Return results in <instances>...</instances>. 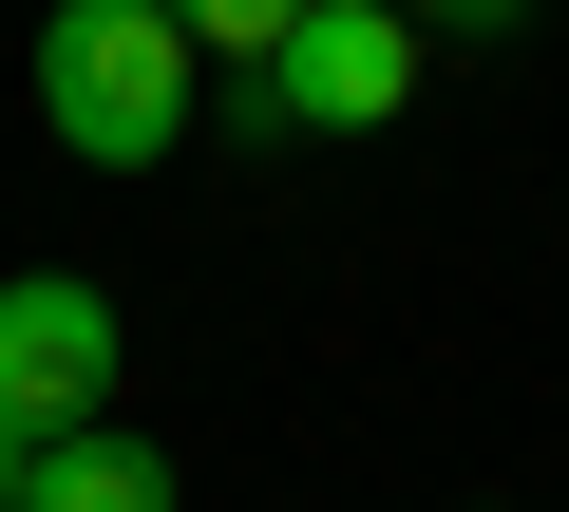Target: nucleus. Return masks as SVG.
<instances>
[{"label": "nucleus", "mask_w": 569, "mask_h": 512, "mask_svg": "<svg viewBox=\"0 0 569 512\" xmlns=\"http://www.w3.org/2000/svg\"><path fill=\"white\" fill-rule=\"evenodd\" d=\"M39 133L96 152V171H152L190 133V39L152 20V0H58L39 20Z\"/></svg>", "instance_id": "f257e3e1"}, {"label": "nucleus", "mask_w": 569, "mask_h": 512, "mask_svg": "<svg viewBox=\"0 0 569 512\" xmlns=\"http://www.w3.org/2000/svg\"><path fill=\"white\" fill-rule=\"evenodd\" d=\"M114 285H77V267H20L0 285V436L20 455H58V436H96L114 418Z\"/></svg>", "instance_id": "f03ea898"}, {"label": "nucleus", "mask_w": 569, "mask_h": 512, "mask_svg": "<svg viewBox=\"0 0 569 512\" xmlns=\"http://www.w3.org/2000/svg\"><path fill=\"white\" fill-rule=\"evenodd\" d=\"M418 20H399V0H305V39H284L247 96L266 114H305V133H380V114H418Z\"/></svg>", "instance_id": "7ed1b4c3"}, {"label": "nucleus", "mask_w": 569, "mask_h": 512, "mask_svg": "<svg viewBox=\"0 0 569 512\" xmlns=\"http://www.w3.org/2000/svg\"><path fill=\"white\" fill-rule=\"evenodd\" d=\"M20 512H171V455L152 436H58V455H20Z\"/></svg>", "instance_id": "20e7f679"}, {"label": "nucleus", "mask_w": 569, "mask_h": 512, "mask_svg": "<svg viewBox=\"0 0 569 512\" xmlns=\"http://www.w3.org/2000/svg\"><path fill=\"white\" fill-rule=\"evenodd\" d=\"M152 20H171L190 58H247V77H266L284 39H305V0H152Z\"/></svg>", "instance_id": "39448f33"}, {"label": "nucleus", "mask_w": 569, "mask_h": 512, "mask_svg": "<svg viewBox=\"0 0 569 512\" xmlns=\"http://www.w3.org/2000/svg\"><path fill=\"white\" fill-rule=\"evenodd\" d=\"M531 0H418V39H512Z\"/></svg>", "instance_id": "423d86ee"}, {"label": "nucleus", "mask_w": 569, "mask_h": 512, "mask_svg": "<svg viewBox=\"0 0 569 512\" xmlns=\"http://www.w3.org/2000/svg\"><path fill=\"white\" fill-rule=\"evenodd\" d=\"M0 512H20V436H0Z\"/></svg>", "instance_id": "0eeeda50"}]
</instances>
